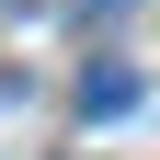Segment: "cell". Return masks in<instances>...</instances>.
<instances>
[{
	"label": "cell",
	"instance_id": "1",
	"mask_svg": "<svg viewBox=\"0 0 160 160\" xmlns=\"http://www.w3.org/2000/svg\"><path fill=\"white\" fill-rule=\"evenodd\" d=\"M137 103V69H92V80H80V114H126Z\"/></svg>",
	"mask_w": 160,
	"mask_h": 160
}]
</instances>
